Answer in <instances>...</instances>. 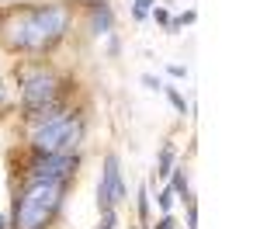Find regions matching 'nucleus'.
<instances>
[{
    "instance_id": "6e6552de",
    "label": "nucleus",
    "mask_w": 260,
    "mask_h": 229,
    "mask_svg": "<svg viewBox=\"0 0 260 229\" xmlns=\"http://www.w3.org/2000/svg\"><path fill=\"white\" fill-rule=\"evenodd\" d=\"M174 174V181H170V191L174 194H184V198H191V191H187V170L177 167V170H170Z\"/></svg>"
},
{
    "instance_id": "f257e3e1",
    "label": "nucleus",
    "mask_w": 260,
    "mask_h": 229,
    "mask_svg": "<svg viewBox=\"0 0 260 229\" xmlns=\"http://www.w3.org/2000/svg\"><path fill=\"white\" fill-rule=\"evenodd\" d=\"M66 35V11L62 7H18L0 24V39L7 49L45 52Z\"/></svg>"
},
{
    "instance_id": "9d476101",
    "label": "nucleus",
    "mask_w": 260,
    "mask_h": 229,
    "mask_svg": "<svg viewBox=\"0 0 260 229\" xmlns=\"http://www.w3.org/2000/svg\"><path fill=\"white\" fill-rule=\"evenodd\" d=\"M153 7H156L153 0H136V11H132V14H136V21H142L149 11H153Z\"/></svg>"
},
{
    "instance_id": "20e7f679",
    "label": "nucleus",
    "mask_w": 260,
    "mask_h": 229,
    "mask_svg": "<svg viewBox=\"0 0 260 229\" xmlns=\"http://www.w3.org/2000/svg\"><path fill=\"white\" fill-rule=\"evenodd\" d=\"M77 170V153H39V160L28 167L31 177L39 181H70V174Z\"/></svg>"
},
{
    "instance_id": "a211bd4d",
    "label": "nucleus",
    "mask_w": 260,
    "mask_h": 229,
    "mask_svg": "<svg viewBox=\"0 0 260 229\" xmlns=\"http://www.w3.org/2000/svg\"><path fill=\"white\" fill-rule=\"evenodd\" d=\"M0 229H7V215H0Z\"/></svg>"
},
{
    "instance_id": "ddd939ff",
    "label": "nucleus",
    "mask_w": 260,
    "mask_h": 229,
    "mask_svg": "<svg viewBox=\"0 0 260 229\" xmlns=\"http://www.w3.org/2000/svg\"><path fill=\"white\" fill-rule=\"evenodd\" d=\"M115 226V208H104V219H101V229H111Z\"/></svg>"
},
{
    "instance_id": "7ed1b4c3",
    "label": "nucleus",
    "mask_w": 260,
    "mask_h": 229,
    "mask_svg": "<svg viewBox=\"0 0 260 229\" xmlns=\"http://www.w3.org/2000/svg\"><path fill=\"white\" fill-rule=\"evenodd\" d=\"M83 139V122L77 115H59L52 122H42L35 132H31V146L35 153H73Z\"/></svg>"
},
{
    "instance_id": "aec40b11",
    "label": "nucleus",
    "mask_w": 260,
    "mask_h": 229,
    "mask_svg": "<svg viewBox=\"0 0 260 229\" xmlns=\"http://www.w3.org/2000/svg\"><path fill=\"white\" fill-rule=\"evenodd\" d=\"M0 4H18V0H0Z\"/></svg>"
},
{
    "instance_id": "1a4fd4ad",
    "label": "nucleus",
    "mask_w": 260,
    "mask_h": 229,
    "mask_svg": "<svg viewBox=\"0 0 260 229\" xmlns=\"http://www.w3.org/2000/svg\"><path fill=\"white\" fill-rule=\"evenodd\" d=\"M167 97H170V104L177 108L180 115H187V101H184V94H180V90H174V87H167Z\"/></svg>"
},
{
    "instance_id": "dca6fc26",
    "label": "nucleus",
    "mask_w": 260,
    "mask_h": 229,
    "mask_svg": "<svg viewBox=\"0 0 260 229\" xmlns=\"http://www.w3.org/2000/svg\"><path fill=\"white\" fill-rule=\"evenodd\" d=\"M142 83H146V87H149V90H160V80H156V77H149V73H146V77H142Z\"/></svg>"
},
{
    "instance_id": "0eeeda50",
    "label": "nucleus",
    "mask_w": 260,
    "mask_h": 229,
    "mask_svg": "<svg viewBox=\"0 0 260 229\" xmlns=\"http://www.w3.org/2000/svg\"><path fill=\"white\" fill-rule=\"evenodd\" d=\"M170 170H174V146L167 143L160 149V160H156V174L160 177H170Z\"/></svg>"
},
{
    "instance_id": "f3484780",
    "label": "nucleus",
    "mask_w": 260,
    "mask_h": 229,
    "mask_svg": "<svg viewBox=\"0 0 260 229\" xmlns=\"http://www.w3.org/2000/svg\"><path fill=\"white\" fill-rule=\"evenodd\" d=\"M156 229H174V215H163L160 222H156Z\"/></svg>"
},
{
    "instance_id": "2eb2a0df",
    "label": "nucleus",
    "mask_w": 260,
    "mask_h": 229,
    "mask_svg": "<svg viewBox=\"0 0 260 229\" xmlns=\"http://www.w3.org/2000/svg\"><path fill=\"white\" fill-rule=\"evenodd\" d=\"M167 73H170V77H174V80H180V77H187V70H184V66H177V62H174V66H170V70H167Z\"/></svg>"
},
{
    "instance_id": "423d86ee",
    "label": "nucleus",
    "mask_w": 260,
    "mask_h": 229,
    "mask_svg": "<svg viewBox=\"0 0 260 229\" xmlns=\"http://www.w3.org/2000/svg\"><path fill=\"white\" fill-rule=\"evenodd\" d=\"M90 28H94V35H108L111 31V7L101 0V7L94 11V21H90Z\"/></svg>"
},
{
    "instance_id": "4468645a",
    "label": "nucleus",
    "mask_w": 260,
    "mask_h": 229,
    "mask_svg": "<svg viewBox=\"0 0 260 229\" xmlns=\"http://www.w3.org/2000/svg\"><path fill=\"white\" fill-rule=\"evenodd\" d=\"M153 18L160 21V24H167V28H170V14H167L163 7H153Z\"/></svg>"
},
{
    "instance_id": "39448f33",
    "label": "nucleus",
    "mask_w": 260,
    "mask_h": 229,
    "mask_svg": "<svg viewBox=\"0 0 260 229\" xmlns=\"http://www.w3.org/2000/svg\"><path fill=\"white\" fill-rule=\"evenodd\" d=\"M125 198L121 187V170H118V156H104V170H101V184H98V205L101 208H115Z\"/></svg>"
},
{
    "instance_id": "6ab92c4d",
    "label": "nucleus",
    "mask_w": 260,
    "mask_h": 229,
    "mask_svg": "<svg viewBox=\"0 0 260 229\" xmlns=\"http://www.w3.org/2000/svg\"><path fill=\"white\" fill-rule=\"evenodd\" d=\"M0 108H4V83H0Z\"/></svg>"
},
{
    "instance_id": "9b49d317",
    "label": "nucleus",
    "mask_w": 260,
    "mask_h": 229,
    "mask_svg": "<svg viewBox=\"0 0 260 229\" xmlns=\"http://www.w3.org/2000/svg\"><path fill=\"white\" fill-rule=\"evenodd\" d=\"M156 202H160V208H163V212H170V205H174V191H170V187H163Z\"/></svg>"
},
{
    "instance_id": "f03ea898",
    "label": "nucleus",
    "mask_w": 260,
    "mask_h": 229,
    "mask_svg": "<svg viewBox=\"0 0 260 229\" xmlns=\"http://www.w3.org/2000/svg\"><path fill=\"white\" fill-rule=\"evenodd\" d=\"M66 184L70 181H39V177H31L21 191V198L14 202V226L11 229H45L59 212Z\"/></svg>"
},
{
    "instance_id": "f8f14e48",
    "label": "nucleus",
    "mask_w": 260,
    "mask_h": 229,
    "mask_svg": "<svg viewBox=\"0 0 260 229\" xmlns=\"http://www.w3.org/2000/svg\"><path fill=\"white\" fill-rule=\"evenodd\" d=\"M139 215H142V219L149 215V198H146V187L139 191Z\"/></svg>"
}]
</instances>
